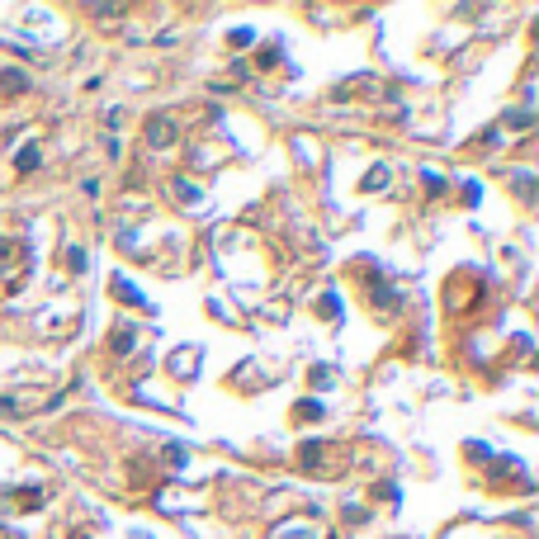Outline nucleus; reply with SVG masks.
<instances>
[{
  "instance_id": "6",
  "label": "nucleus",
  "mask_w": 539,
  "mask_h": 539,
  "mask_svg": "<svg viewBox=\"0 0 539 539\" xmlns=\"http://www.w3.org/2000/svg\"><path fill=\"white\" fill-rule=\"evenodd\" d=\"M90 15H95V19H119L123 10H119V5H90Z\"/></svg>"
},
{
  "instance_id": "2",
  "label": "nucleus",
  "mask_w": 539,
  "mask_h": 539,
  "mask_svg": "<svg viewBox=\"0 0 539 539\" xmlns=\"http://www.w3.org/2000/svg\"><path fill=\"white\" fill-rule=\"evenodd\" d=\"M147 143L152 147H171L175 143V119H152V123H147Z\"/></svg>"
},
{
  "instance_id": "4",
  "label": "nucleus",
  "mask_w": 539,
  "mask_h": 539,
  "mask_svg": "<svg viewBox=\"0 0 539 539\" xmlns=\"http://www.w3.org/2000/svg\"><path fill=\"white\" fill-rule=\"evenodd\" d=\"M38 161H43V152H38V147H24V152L15 157V171L29 175V171H38Z\"/></svg>"
},
{
  "instance_id": "8",
  "label": "nucleus",
  "mask_w": 539,
  "mask_h": 539,
  "mask_svg": "<svg viewBox=\"0 0 539 539\" xmlns=\"http://www.w3.org/2000/svg\"><path fill=\"white\" fill-rule=\"evenodd\" d=\"M322 313H327V317H336V313H341V303H336V293H327V298H322Z\"/></svg>"
},
{
  "instance_id": "5",
  "label": "nucleus",
  "mask_w": 539,
  "mask_h": 539,
  "mask_svg": "<svg viewBox=\"0 0 539 539\" xmlns=\"http://www.w3.org/2000/svg\"><path fill=\"white\" fill-rule=\"evenodd\" d=\"M383 180H388V166H374V171L365 175V190H383Z\"/></svg>"
},
{
  "instance_id": "7",
  "label": "nucleus",
  "mask_w": 539,
  "mask_h": 539,
  "mask_svg": "<svg viewBox=\"0 0 539 539\" xmlns=\"http://www.w3.org/2000/svg\"><path fill=\"white\" fill-rule=\"evenodd\" d=\"M251 38H255L251 29H237V33H232V48H246V43H251Z\"/></svg>"
},
{
  "instance_id": "3",
  "label": "nucleus",
  "mask_w": 539,
  "mask_h": 539,
  "mask_svg": "<svg viewBox=\"0 0 539 539\" xmlns=\"http://www.w3.org/2000/svg\"><path fill=\"white\" fill-rule=\"evenodd\" d=\"M24 90H29L24 71H0V95H24Z\"/></svg>"
},
{
  "instance_id": "1",
  "label": "nucleus",
  "mask_w": 539,
  "mask_h": 539,
  "mask_svg": "<svg viewBox=\"0 0 539 539\" xmlns=\"http://www.w3.org/2000/svg\"><path fill=\"white\" fill-rule=\"evenodd\" d=\"M24 270H29V255L19 241H0V279H24Z\"/></svg>"
}]
</instances>
